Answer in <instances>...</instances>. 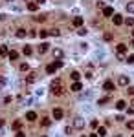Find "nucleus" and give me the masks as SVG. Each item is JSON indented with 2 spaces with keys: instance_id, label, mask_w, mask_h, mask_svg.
<instances>
[{
  "instance_id": "obj_1",
  "label": "nucleus",
  "mask_w": 134,
  "mask_h": 137,
  "mask_svg": "<svg viewBox=\"0 0 134 137\" xmlns=\"http://www.w3.org/2000/svg\"><path fill=\"white\" fill-rule=\"evenodd\" d=\"M50 90H52L53 95H63V93H64V88H63L61 79H53L52 84H50Z\"/></svg>"
},
{
  "instance_id": "obj_2",
  "label": "nucleus",
  "mask_w": 134,
  "mask_h": 137,
  "mask_svg": "<svg viewBox=\"0 0 134 137\" xmlns=\"http://www.w3.org/2000/svg\"><path fill=\"white\" fill-rule=\"evenodd\" d=\"M61 68H63V60H55V62H52V64L46 66V73L52 75V73H55L57 69H61Z\"/></svg>"
},
{
  "instance_id": "obj_3",
  "label": "nucleus",
  "mask_w": 134,
  "mask_h": 137,
  "mask_svg": "<svg viewBox=\"0 0 134 137\" xmlns=\"http://www.w3.org/2000/svg\"><path fill=\"white\" fill-rule=\"evenodd\" d=\"M85 128V119L83 117H75L73 119V130H83Z\"/></svg>"
},
{
  "instance_id": "obj_4",
  "label": "nucleus",
  "mask_w": 134,
  "mask_h": 137,
  "mask_svg": "<svg viewBox=\"0 0 134 137\" xmlns=\"http://www.w3.org/2000/svg\"><path fill=\"white\" fill-rule=\"evenodd\" d=\"M118 84H119V86H129V84H131V79H129L127 75H119Z\"/></svg>"
},
{
  "instance_id": "obj_5",
  "label": "nucleus",
  "mask_w": 134,
  "mask_h": 137,
  "mask_svg": "<svg viewBox=\"0 0 134 137\" xmlns=\"http://www.w3.org/2000/svg\"><path fill=\"white\" fill-rule=\"evenodd\" d=\"M112 22H114L116 26H119V24H123V22H125V18H123L121 15H119V13H116V15L112 17Z\"/></svg>"
},
{
  "instance_id": "obj_6",
  "label": "nucleus",
  "mask_w": 134,
  "mask_h": 137,
  "mask_svg": "<svg viewBox=\"0 0 134 137\" xmlns=\"http://www.w3.org/2000/svg\"><path fill=\"white\" fill-rule=\"evenodd\" d=\"M63 115H64V112L61 110V108H53V119H63Z\"/></svg>"
},
{
  "instance_id": "obj_7",
  "label": "nucleus",
  "mask_w": 134,
  "mask_h": 137,
  "mask_svg": "<svg viewBox=\"0 0 134 137\" xmlns=\"http://www.w3.org/2000/svg\"><path fill=\"white\" fill-rule=\"evenodd\" d=\"M116 53H118V55H121V57H125V53H127V46H125V44H118Z\"/></svg>"
},
{
  "instance_id": "obj_8",
  "label": "nucleus",
  "mask_w": 134,
  "mask_h": 137,
  "mask_svg": "<svg viewBox=\"0 0 134 137\" xmlns=\"http://www.w3.org/2000/svg\"><path fill=\"white\" fill-rule=\"evenodd\" d=\"M114 88H116V86H114L112 81H105V82H103V90H107V91H112Z\"/></svg>"
},
{
  "instance_id": "obj_9",
  "label": "nucleus",
  "mask_w": 134,
  "mask_h": 137,
  "mask_svg": "<svg viewBox=\"0 0 134 137\" xmlns=\"http://www.w3.org/2000/svg\"><path fill=\"white\" fill-rule=\"evenodd\" d=\"M48 49H50V44H48V42H42V44L39 46V53H40V55H44Z\"/></svg>"
},
{
  "instance_id": "obj_10",
  "label": "nucleus",
  "mask_w": 134,
  "mask_h": 137,
  "mask_svg": "<svg viewBox=\"0 0 134 137\" xmlns=\"http://www.w3.org/2000/svg\"><path fill=\"white\" fill-rule=\"evenodd\" d=\"M70 90L77 93V91H81V90H83V84H81V82H72V88H70Z\"/></svg>"
},
{
  "instance_id": "obj_11",
  "label": "nucleus",
  "mask_w": 134,
  "mask_h": 137,
  "mask_svg": "<svg viewBox=\"0 0 134 137\" xmlns=\"http://www.w3.org/2000/svg\"><path fill=\"white\" fill-rule=\"evenodd\" d=\"M26 119L30 121V122L37 121V113H35V112H28V113H26Z\"/></svg>"
},
{
  "instance_id": "obj_12",
  "label": "nucleus",
  "mask_w": 134,
  "mask_h": 137,
  "mask_svg": "<svg viewBox=\"0 0 134 137\" xmlns=\"http://www.w3.org/2000/svg\"><path fill=\"white\" fill-rule=\"evenodd\" d=\"M70 79H72L73 82H79V79H81V73H79V71H72V73H70Z\"/></svg>"
},
{
  "instance_id": "obj_13",
  "label": "nucleus",
  "mask_w": 134,
  "mask_h": 137,
  "mask_svg": "<svg viewBox=\"0 0 134 137\" xmlns=\"http://www.w3.org/2000/svg\"><path fill=\"white\" fill-rule=\"evenodd\" d=\"M53 57H55V59H63V57H64V51L59 49V48H55V49H53Z\"/></svg>"
},
{
  "instance_id": "obj_14",
  "label": "nucleus",
  "mask_w": 134,
  "mask_h": 137,
  "mask_svg": "<svg viewBox=\"0 0 134 137\" xmlns=\"http://www.w3.org/2000/svg\"><path fill=\"white\" fill-rule=\"evenodd\" d=\"M15 35L18 37V39H24V37L28 35V31L24 29V27H20V29H17V33H15Z\"/></svg>"
},
{
  "instance_id": "obj_15",
  "label": "nucleus",
  "mask_w": 134,
  "mask_h": 137,
  "mask_svg": "<svg viewBox=\"0 0 134 137\" xmlns=\"http://www.w3.org/2000/svg\"><path fill=\"white\" fill-rule=\"evenodd\" d=\"M73 26L81 29V26H83V17H75V18H73Z\"/></svg>"
},
{
  "instance_id": "obj_16",
  "label": "nucleus",
  "mask_w": 134,
  "mask_h": 137,
  "mask_svg": "<svg viewBox=\"0 0 134 137\" xmlns=\"http://www.w3.org/2000/svg\"><path fill=\"white\" fill-rule=\"evenodd\" d=\"M18 101L24 102V104H31V102H33V97H18Z\"/></svg>"
},
{
  "instance_id": "obj_17",
  "label": "nucleus",
  "mask_w": 134,
  "mask_h": 137,
  "mask_svg": "<svg viewBox=\"0 0 134 137\" xmlns=\"http://www.w3.org/2000/svg\"><path fill=\"white\" fill-rule=\"evenodd\" d=\"M37 7H39L37 2H28V11H37Z\"/></svg>"
},
{
  "instance_id": "obj_18",
  "label": "nucleus",
  "mask_w": 134,
  "mask_h": 137,
  "mask_svg": "<svg viewBox=\"0 0 134 137\" xmlns=\"http://www.w3.org/2000/svg\"><path fill=\"white\" fill-rule=\"evenodd\" d=\"M103 15L105 17H114V9L112 7H105L103 9Z\"/></svg>"
},
{
  "instance_id": "obj_19",
  "label": "nucleus",
  "mask_w": 134,
  "mask_h": 137,
  "mask_svg": "<svg viewBox=\"0 0 134 137\" xmlns=\"http://www.w3.org/2000/svg\"><path fill=\"white\" fill-rule=\"evenodd\" d=\"M116 108H118V110H127V102L125 101H118L116 102Z\"/></svg>"
},
{
  "instance_id": "obj_20",
  "label": "nucleus",
  "mask_w": 134,
  "mask_h": 137,
  "mask_svg": "<svg viewBox=\"0 0 134 137\" xmlns=\"http://www.w3.org/2000/svg\"><path fill=\"white\" fill-rule=\"evenodd\" d=\"M96 134H98L99 137H105V135H107V128H105V126H99V128H98V132H96Z\"/></svg>"
},
{
  "instance_id": "obj_21",
  "label": "nucleus",
  "mask_w": 134,
  "mask_h": 137,
  "mask_svg": "<svg viewBox=\"0 0 134 137\" xmlns=\"http://www.w3.org/2000/svg\"><path fill=\"white\" fill-rule=\"evenodd\" d=\"M40 124H42V126H44V128H48V126H50V124H52V121H50V119H48V117H42V121H40Z\"/></svg>"
},
{
  "instance_id": "obj_22",
  "label": "nucleus",
  "mask_w": 134,
  "mask_h": 137,
  "mask_svg": "<svg viewBox=\"0 0 134 137\" xmlns=\"http://www.w3.org/2000/svg\"><path fill=\"white\" fill-rule=\"evenodd\" d=\"M7 57H9V60H17V59H18V53H17V51H13V49H11V51H9V55H7Z\"/></svg>"
},
{
  "instance_id": "obj_23",
  "label": "nucleus",
  "mask_w": 134,
  "mask_h": 137,
  "mask_svg": "<svg viewBox=\"0 0 134 137\" xmlns=\"http://www.w3.org/2000/svg\"><path fill=\"white\" fill-rule=\"evenodd\" d=\"M35 81H37L35 75H28V77H26V82H28V84H33Z\"/></svg>"
},
{
  "instance_id": "obj_24",
  "label": "nucleus",
  "mask_w": 134,
  "mask_h": 137,
  "mask_svg": "<svg viewBox=\"0 0 134 137\" xmlns=\"http://www.w3.org/2000/svg\"><path fill=\"white\" fill-rule=\"evenodd\" d=\"M108 101H110V99H108V97H101V99H99V101H98V104H99V106H105V104H107V102H108Z\"/></svg>"
},
{
  "instance_id": "obj_25",
  "label": "nucleus",
  "mask_w": 134,
  "mask_h": 137,
  "mask_svg": "<svg viewBox=\"0 0 134 137\" xmlns=\"http://www.w3.org/2000/svg\"><path fill=\"white\" fill-rule=\"evenodd\" d=\"M48 35H50V31H48V29H40V31H39V37H40V39H46Z\"/></svg>"
},
{
  "instance_id": "obj_26",
  "label": "nucleus",
  "mask_w": 134,
  "mask_h": 137,
  "mask_svg": "<svg viewBox=\"0 0 134 137\" xmlns=\"http://www.w3.org/2000/svg\"><path fill=\"white\" fill-rule=\"evenodd\" d=\"M103 39L107 40V42H110V40L114 39V35H112V33H108V31H107V33H105V35H103Z\"/></svg>"
},
{
  "instance_id": "obj_27",
  "label": "nucleus",
  "mask_w": 134,
  "mask_h": 137,
  "mask_svg": "<svg viewBox=\"0 0 134 137\" xmlns=\"http://www.w3.org/2000/svg\"><path fill=\"white\" fill-rule=\"evenodd\" d=\"M125 24L132 27V26H134V17H129V18H125Z\"/></svg>"
},
{
  "instance_id": "obj_28",
  "label": "nucleus",
  "mask_w": 134,
  "mask_h": 137,
  "mask_svg": "<svg viewBox=\"0 0 134 137\" xmlns=\"http://www.w3.org/2000/svg\"><path fill=\"white\" fill-rule=\"evenodd\" d=\"M127 11L134 15V2H129V4H127Z\"/></svg>"
},
{
  "instance_id": "obj_29",
  "label": "nucleus",
  "mask_w": 134,
  "mask_h": 137,
  "mask_svg": "<svg viewBox=\"0 0 134 137\" xmlns=\"http://www.w3.org/2000/svg\"><path fill=\"white\" fill-rule=\"evenodd\" d=\"M20 126H22L20 121H15V122H13V130H18V132H20Z\"/></svg>"
},
{
  "instance_id": "obj_30",
  "label": "nucleus",
  "mask_w": 134,
  "mask_h": 137,
  "mask_svg": "<svg viewBox=\"0 0 134 137\" xmlns=\"http://www.w3.org/2000/svg\"><path fill=\"white\" fill-rule=\"evenodd\" d=\"M50 35H53V37H59V35H61V31H59L57 27H53V29H50Z\"/></svg>"
},
{
  "instance_id": "obj_31",
  "label": "nucleus",
  "mask_w": 134,
  "mask_h": 137,
  "mask_svg": "<svg viewBox=\"0 0 134 137\" xmlns=\"http://www.w3.org/2000/svg\"><path fill=\"white\" fill-rule=\"evenodd\" d=\"M0 55H9V49H7V46H2V48H0Z\"/></svg>"
},
{
  "instance_id": "obj_32",
  "label": "nucleus",
  "mask_w": 134,
  "mask_h": 137,
  "mask_svg": "<svg viewBox=\"0 0 134 137\" xmlns=\"http://www.w3.org/2000/svg\"><path fill=\"white\" fill-rule=\"evenodd\" d=\"M28 69H30V64H28V62H22V64H20V71H28Z\"/></svg>"
},
{
  "instance_id": "obj_33",
  "label": "nucleus",
  "mask_w": 134,
  "mask_h": 137,
  "mask_svg": "<svg viewBox=\"0 0 134 137\" xmlns=\"http://www.w3.org/2000/svg\"><path fill=\"white\" fill-rule=\"evenodd\" d=\"M22 53H24V55H31V48H30V46H24V49H22Z\"/></svg>"
},
{
  "instance_id": "obj_34",
  "label": "nucleus",
  "mask_w": 134,
  "mask_h": 137,
  "mask_svg": "<svg viewBox=\"0 0 134 137\" xmlns=\"http://www.w3.org/2000/svg\"><path fill=\"white\" fill-rule=\"evenodd\" d=\"M125 62L127 64H134V55H129L127 59H125Z\"/></svg>"
},
{
  "instance_id": "obj_35",
  "label": "nucleus",
  "mask_w": 134,
  "mask_h": 137,
  "mask_svg": "<svg viewBox=\"0 0 134 137\" xmlns=\"http://www.w3.org/2000/svg\"><path fill=\"white\" fill-rule=\"evenodd\" d=\"M127 93H129L131 97H134V86H129V88H127Z\"/></svg>"
},
{
  "instance_id": "obj_36",
  "label": "nucleus",
  "mask_w": 134,
  "mask_h": 137,
  "mask_svg": "<svg viewBox=\"0 0 134 137\" xmlns=\"http://www.w3.org/2000/svg\"><path fill=\"white\" fill-rule=\"evenodd\" d=\"M72 130H73V126H66V128H64V134L70 135V134H72Z\"/></svg>"
},
{
  "instance_id": "obj_37",
  "label": "nucleus",
  "mask_w": 134,
  "mask_h": 137,
  "mask_svg": "<svg viewBox=\"0 0 134 137\" xmlns=\"http://www.w3.org/2000/svg\"><path fill=\"white\" fill-rule=\"evenodd\" d=\"M77 33H79V35H81V37H85V35H86V33H88V29H85V27H81V29H79V31H77Z\"/></svg>"
},
{
  "instance_id": "obj_38",
  "label": "nucleus",
  "mask_w": 134,
  "mask_h": 137,
  "mask_svg": "<svg viewBox=\"0 0 134 137\" xmlns=\"http://www.w3.org/2000/svg\"><path fill=\"white\" fill-rule=\"evenodd\" d=\"M35 20H37V22H44L46 17H44V15H39V17H35Z\"/></svg>"
},
{
  "instance_id": "obj_39",
  "label": "nucleus",
  "mask_w": 134,
  "mask_h": 137,
  "mask_svg": "<svg viewBox=\"0 0 134 137\" xmlns=\"http://www.w3.org/2000/svg\"><path fill=\"white\" fill-rule=\"evenodd\" d=\"M127 128H129V130H134V121H129V122H127Z\"/></svg>"
},
{
  "instance_id": "obj_40",
  "label": "nucleus",
  "mask_w": 134,
  "mask_h": 137,
  "mask_svg": "<svg viewBox=\"0 0 134 137\" xmlns=\"http://www.w3.org/2000/svg\"><path fill=\"white\" fill-rule=\"evenodd\" d=\"M90 126H92V128H96V130H98V128H99V124H98V121H92V122H90Z\"/></svg>"
},
{
  "instance_id": "obj_41",
  "label": "nucleus",
  "mask_w": 134,
  "mask_h": 137,
  "mask_svg": "<svg viewBox=\"0 0 134 137\" xmlns=\"http://www.w3.org/2000/svg\"><path fill=\"white\" fill-rule=\"evenodd\" d=\"M92 95V91H86V93H83V95H81V99H88Z\"/></svg>"
},
{
  "instance_id": "obj_42",
  "label": "nucleus",
  "mask_w": 134,
  "mask_h": 137,
  "mask_svg": "<svg viewBox=\"0 0 134 137\" xmlns=\"http://www.w3.org/2000/svg\"><path fill=\"white\" fill-rule=\"evenodd\" d=\"M79 46H81V51H85L86 48H88V44H86V42H83V44H79Z\"/></svg>"
},
{
  "instance_id": "obj_43",
  "label": "nucleus",
  "mask_w": 134,
  "mask_h": 137,
  "mask_svg": "<svg viewBox=\"0 0 134 137\" xmlns=\"http://www.w3.org/2000/svg\"><path fill=\"white\" fill-rule=\"evenodd\" d=\"M15 137H26V134H24V132H17Z\"/></svg>"
},
{
  "instance_id": "obj_44",
  "label": "nucleus",
  "mask_w": 134,
  "mask_h": 137,
  "mask_svg": "<svg viewBox=\"0 0 134 137\" xmlns=\"http://www.w3.org/2000/svg\"><path fill=\"white\" fill-rule=\"evenodd\" d=\"M127 113H131V115H134V108L131 106V108H127Z\"/></svg>"
},
{
  "instance_id": "obj_45",
  "label": "nucleus",
  "mask_w": 134,
  "mask_h": 137,
  "mask_svg": "<svg viewBox=\"0 0 134 137\" xmlns=\"http://www.w3.org/2000/svg\"><path fill=\"white\" fill-rule=\"evenodd\" d=\"M46 2V0H37V4H39V6H40V4H44Z\"/></svg>"
},
{
  "instance_id": "obj_46",
  "label": "nucleus",
  "mask_w": 134,
  "mask_h": 137,
  "mask_svg": "<svg viewBox=\"0 0 134 137\" xmlns=\"http://www.w3.org/2000/svg\"><path fill=\"white\" fill-rule=\"evenodd\" d=\"M2 126H4V119H0V128H2Z\"/></svg>"
},
{
  "instance_id": "obj_47",
  "label": "nucleus",
  "mask_w": 134,
  "mask_h": 137,
  "mask_svg": "<svg viewBox=\"0 0 134 137\" xmlns=\"http://www.w3.org/2000/svg\"><path fill=\"white\" fill-rule=\"evenodd\" d=\"M2 84H4V79H2V77H0V86H2Z\"/></svg>"
},
{
  "instance_id": "obj_48",
  "label": "nucleus",
  "mask_w": 134,
  "mask_h": 137,
  "mask_svg": "<svg viewBox=\"0 0 134 137\" xmlns=\"http://www.w3.org/2000/svg\"><path fill=\"white\" fill-rule=\"evenodd\" d=\"M90 137H99V135H98V134H92V135H90Z\"/></svg>"
},
{
  "instance_id": "obj_49",
  "label": "nucleus",
  "mask_w": 134,
  "mask_h": 137,
  "mask_svg": "<svg viewBox=\"0 0 134 137\" xmlns=\"http://www.w3.org/2000/svg\"><path fill=\"white\" fill-rule=\"evenodd\" d=\"M131 104H132V108H134V99H132V102H131Z\"/></svg>"
},
{
  "instance_id": "obj_50",
  "label": "nucleus",
  "mask_w": 134,
  "mask_h": 137,
  "mask_svg": "<svg viewBox=\"0 0 134 137\" xmlns=\"http://www.w3.org/2000/svg\"><path fill=\"white\" fill-rule=\"evenodd\" d=\"M6 2H13V0H6Z\"/></svg>"
},
{
  "instance_id": "obj_51",
  "label": "nucleus",
  "mask_w": 134,
  "mask_h": 137,
  "mask_svg": "<svg viewBox=\"0 0 134 137\" xmlns=\"http://www.w3.org/2000/svg\"><path fill=\"white\" fill-rule=\"evenodd\" d=\"M132 46H134V39H132Z\"/></svg>"
},
{
  "instance_id": "obj_52",
  "label": "nucleus",
  "mask_w": 134,
  "mask_h": 137,
  "mask_svg": "<svg viewBox=\"0 0 134 137\" xmlns=\"http://www.w3.org/2000/svg\"><path fill=\"white\" fill-rule=\"evenodd\" d=\"M81 137H86V135H81Z\"/></svg>"
},
{
  "instance_id": "obj_53",
  "label": "nucleus",
  "mask_w": 134,
  "mask_h": 137,
  "mask_svg": "<svg viewBox=\"0 0 134 137\" xmlns=\"http://www.w3.org/2000/svg\"><path fill=\"white\" fill-rule=\"evenodd\" d=\"M42 137H48V135H42Z\"/></svg>"
},
{
  "instance_id": "obj_54",
  "label": "nucleus",
  "mask_w": 134,
  "mask_h": 137,
  "mask_svg": "<svg viewBox=\"0 0 134 137\" xmlns=\"http://www.w3.org/2000/svg\"><path fill=\"white\" fill-rule=\"evenodd\" d=\"M132 137H134V134H132Z\"/></svg>"
},
{
  "instance_id": "obj_55",
  "label": "nucleus",
  "mask_w": 134,
  "mask_h": 137,
  "mask_svg": "<svg viewBox=\"0 0 134 137\" xmlns=\"http://www.w3.org/2000/svg\"><path fill=\"white\" fill-rule=\"evenodd\" d=\"M132 33H134V29H132Z\"/></svg>"
}]
</instances>
